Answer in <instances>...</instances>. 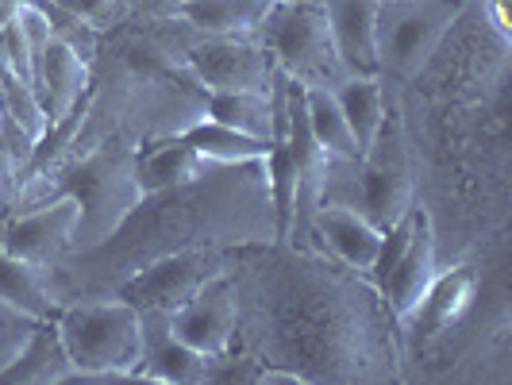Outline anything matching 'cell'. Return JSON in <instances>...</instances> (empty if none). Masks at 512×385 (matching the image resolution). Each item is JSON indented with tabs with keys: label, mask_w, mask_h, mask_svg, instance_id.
<instances>
[{
	"label": "cell",
	"mask_w": 512,
	"mask_h": 385,
	"mask_svg": "<svg viewBox=\"0 0 512 385\" xmlns=\"http://www.w3.org/2000/svg\"><path fill=\"white\" fill-rule=\"evenodd\" d=\"M235 347L305 382H405L401 324L366 274L301 243L231 255Z\"/></svg>",
	"instance_id": "obj_1"
},
{
	"label": "cell",
	"mask_w": 512,
	"mask_h": 385,
	"mask_svg": "<svg viewBox=\"0 0 512 385\" xmlns=\"http://www.w3.org/2000/svg\"><path fill=\"white\" fill-rule=\"evenodd\" d=\"M278 243L266 158L205 162L193 178L151 189L101 247L51 266L58 305L112 293L131 274L181 251H243Z\"/></svg>",
	"instance_id": "obj_2"
},
{
	"label": "cell",
	"mask_w": 512,
	"mask_h": 385,
	"mask_svg": "<svg viewBox=\"0 0 512 385\" xmlns=\"http://www.w3.org/2000/svg\"><path fill=\"white\" fill-rule=\"evenodd\" d=\"M54 193H70L81 205V220L74 231V251H93L101 247L112 231L128 220V212L143 197V181H139V151L120 147V143H101L93 151L70 154L66 162H58L51 174L27 181L12 193L8 208L35 205Z\"/></svg>",
	"instance_id": "obj_3"
},
{
	"label": "cell",
	"mask_w": 512,
	"mask_h": 385,
	"mask_svg": "<svg viewBox=\"0 0 512 385\" xmlns=\"http://www.w3.org/2000/svg\"><path fill=\"white\" fill-rule=\"evenodd\" d=\"M54 328L74 362L70 382H135L143 320L124 297L101 293L66 301L54 316Z\"/></svg>",
	"instance_id": "obj_4"
},
{
	"label": "cell",
	"mask_w": 512,
	"mask_h": 385,
	"mask_svg": "<svg viewBox=\"0 0 512 385\" xmlns=\"http://www.w3.org/2000/svg\"><path fill=\"white\" fill-rule=\"evenodd\" d=\"M466 0H378L374 58L389 89H405L432 62Z\"/></svg>",
	"instance_id": "obj_5"
},
{
	"label": "cell",
	"mask_w": 512,
	"mask_h": 385,
	"mask_svg": "<svg viewBox=\"0 0 512 385\" xmlns=\"http://www.w3.org/2000/svg\"><path fill=\"white\" fill-rule=\"evenodd\" d=\"M251 39L297 85H339L347 77V66L339 62L328 16L320 4L274 0Z\"/></svg>",
	"instance_id": "obj_6"
},
{
	"label": "cell",
	"mask_w": 512,
	"mask_h": 385,
	"mask_svg": "<svg viewBox=\"0 0 512 385\" xmlns=\"http://www.w3.org/2000/svg\"><path fill=\"white\" fill-rule=\"evenodd\" d=\"M181 24V20H178ZM181 70L205 93H266L278 77V62L255 39L239 35H197L181 24Z\"/></svg>",
	"instance_id": "obj_7"
},
{
	"label": "cell",
	"mask_w": 512,
	"mask_h": 385,
	"mask_svg": "<svg viewBox=\"0 0 512 385\" xmlns=\"http://www.w3.org/2000/svg\"><path fill=\"white\" fill-rule=\"evenodd\" d=\"M231 255L235 251H181V255L158 258L151 266H143L139 274H131L128 282H120L112 293L124 297L139 312H174L185 301H193L212 278L228 274Z\"/></svg>",
	"instance_id": "obj_8"
},
{
	"label": "cell",
	"mask_w": 512,
	"mask_h": 385,
	"mask_svg": "<svg viewBox=\"0 0 512 385\" xmlns=\"http://www.w3.org/2000/svg\"><path fill=\"white\" fill-rule=\"evenodd\" d=\"M77 220H81V205L70 193H54L35 205L12 208L0 220V251L24 258L31 266H58L74 251Z\"/></svg>",
	"instance_id": "obj_9"
},
{
	"label": "cell",
	"mask_w": 512,
	"mask_h": 385,
	"mask_svg": "<svg viewBox=\"0 0 512 385\" xmlns=\"http://www.w3.org/2000/svg\"><path fill=\"white\" fill-rule=\"evenodd\" d=\"M478 289H482V270L474 262H455V266L447 262L432 282V289H428V297L412 308V316L401 320L405 359H409L412 347H436V343H447L459 332L474 312Z\"/></svg>",
	"instance_id": "obj_10"
},
{
	"label": "cell",
	"mask_w": 512,
	"mask_h": 385,
	"mask_svg": "<svg viewBox=\"0 0 512 385\" xmlns=\"http://www.w3.org/2000/svg\"><path fill=\"white\" fill-rule=\"evenodd\" d=\"M443 270V255H439V231L436 216L424 208V201L412 205V235L405 255L397 258V266L389 270V278L382 282V297L389 312L397 316V324L412 316V308L428 297L432 282Z\"/></svg>",
	"instance_id": "obj_11"
},
{
	"label": "cell",
	"mask_w": 512,
	"mask_h": 385,
	"mask_svg": "<svg viewBox=\"0 0 512 385\" xmlns=\"http://www.w3.org/2000/svg\"><path fill=\"white\" fill-rule=\"evenodd\" d=\"M170 328L197 355H224L235 347V289L231 274H220L181 308L170 312Z\"/></svg>",
	"instance_id": "obj_12"
},
{
	"label": "cell",
	"mask_w": 512,
	"mask_h": 385,
	"mask_svg": "<svg viewBox=\"0 0 512 385\" xmlns=\"http://www.w3.org/2000/svg\"><path fill=\"white\" fill-rule=\"evenodd\" d=\"M143 320V347H139V366L135 382H162V385H205V355L185 347L174 328L170 312H139Z\"/></svg>",
	"instance_id": "obj_13"
},
{
	"label": "cell",
	"mask_w": 512,
	"mask_h": 385,
	"mask_svg": "<svg viewBox=\"0 0 512 385\" xmlns=\"http://www.w3.org/2000/svg\"><path fill=\"white\" fill-rule=\"evenodd\" d=\"M382 235L362 212L347 205H320L308 220V239L316 251H324L328 258L351 266L370 278V266L378 258V247H382Z\"/></svg>",
	"instance_id": "obj_14"
},
{
	"label": "cell",
	"mask_w": 512,
	"mask_h": 385,
	"mask_svg": "<svg viewBox=\"0 0 512 385\" xmlns=\"http://www.w3.org/2000/svg\"><path fill=\"white\" fill-rule=\"evenodd\" d=\"M89 85H93V62H85L74 47L58 43L54 39L47 51L39 54L35 62V89H39V101L47 108V120H70L77 108L89 97Z\"/></svg>",
	"instance_id": "obj_15"
},
{
	"label": "cell",
	"mask_w": 512,
	"mask_h": 385,
	"mask_svg": "<svg viewBox=\"0 0 512 385\" xmlns=\"http://www.w3.org/2000/svg\"><path fill=\"white\" fill-rule=\"evenodd\" d=\"M324 16L347 74H378V58H374L378 0H324Z\"/></svg>",
	"instance_id": "obj_16"
},
{
	"label": "cell",
	"mask_w": 512,
	"mask_h": 385,
	"mask_svg": "<svg viewBox=\"0 0 512 385\" xmlns=\"http://www.w3.org/2000/svg\"><path fill=\"white\" fill-rule=\"evenodd\" d=\"M274 0H181L166 16L193 27L197 35H239L251 39Z\"/></svg>",
	"instance_id": "obj_17"
},
{
	"label": "cell",
	"mask_w": 512,
	"mask_h": 385,
	"mask_svg": "<svg viewBox=\"0 0 512 385\" xmlns=\"http://www.w3.org/2000/svg\"><path fill=\"white\" fill-rule=\"evenodd\" d=\"M74 378V362L62 347L54 320H39L35 335L27 339L20 359L4 370L0 385H62Z\"/></svg>",
	"instance_id": "obj_18"
},
{
	"label": "cell",
	"mask_w": 512,
	"mask_h": 385,
	"mask_svg": "<svg viewBox=\"0 0 512 385\" xmlns=\"http://www.w3.org/2000/svg\"><path fill=\"white\" fill-rule=\"evenodd\" d=\"M335 101L343 108L351 135L359 143V158L366 154V147L374 143V135L382 131V120L389 112V89L378 74H347L339 85H332Z\"/></svg>",
	"instance_id": "obj_19"
},
{
	"label": "cell",
	"mask_w": 512,
	"mask_h": 385,
	"mask_svg": "<svg viewBox=\"0 0 512 385\" xmlns=\"http://www.w3.org/2000/svg\"><path fill=\"white\" fill-rule=\"evenodd\" d=\"M0 305L20 308L35 320H54L62 305L51 289V266H31L0 251Z\"/></svg>",
	"instance_id": "obj_20"
},
{
	"label": "cell",
	"mask_w": 512,
	"mask_h": 385,
	"mask_svg": "<svg viewBox=\"0 0 512 385\" xmlns=\"http://www.w3.org/2000/svg\"><path fill=\"white\" fill-rule=\"evenodd\" d=\"M301 101H305L308 131L324 151L343 154V158H359V143H355L351 124H347L343 108L335 101L332 85H301Z\"/></svg>",
	"instance_id": "obj_21"
},
{
	"label": "cell",
	"mask_w": 512,
	"mask_h": 385,
	"mask_svg": "<svg viewBox=\"0 0 512 385\" xmlns=\"http://www.w3.org/2000/svg\"><path fill=\"white\" fill-rule=\"evenodd\" d=\"M181 139L201 154L205 162H258V158H266L270 147H274V143L255 139V135H243V131L228 128V124H220L212 116L197 120Z\"/></svg>",
	"instance_id": "obj_22"
},
{
	"label": "cell",
	"mask_w": 512,
	"mask_h": 385,
	"mask_svg": "<svg viewBox=\"0 0 512 385\" xmlns=\"http://www.w3.org/2000/svg\"><path fill=\"white\" fill-rule=\"evenodd\" d=\"M205 166V158L193 151L185 139H162V143H147L139 151V181H143V193L151 189H166L174 181L193 178L197 170Z\"/></svg>",
	"instance_id": "obj_23"
},
{
	"label": "cell",
	"mask_w": 512,
	"mask_h": 385,
	"mask_svg": "<svg viewBox=\"0 0 512 385\" xmlns=\"http://www.w3.org/2000/svg\"><path fill=\"white\" fill-rule=\"evenodd\" d=\"M262 366H266V362L255 359L251 351L231 347L224 355L205 359V385H258Z\"/></svg>",
	"instance_id": "obj_24"
},
{
	"label": "cell",
	"mask_w": 512,
	"mask_h": 385,
	"mask_svg": "<svg viewBox=\"0 0 512 385\" xmlns=\"http://www.w3.org/2000/svg\"><path fill=\"white\" fill-rule=\"evenodd\" d=\"M51 4L74 12L77 20H85L89 27H97L101 35H108V31H116L120 24H128L135 0H51Z\"/></svg>",
	"instance_id": "obj_25"
},
{
	"label": "cell",
	"mask_w": 512,
	"mask_h": 385,
	"mask_svg": "<svg viewBox=\"0 0 512 385\" xmlns=\"http://www.w3.org/2000/svg\"><path fill=\"white\" fill-rule=\"evenodd\" d=\"M35 328H39L35 316H27V312L12 305H0V378H4V370L12 362L20 359V351L27 347V339L35 335Z\"/></svg>",
	"instance_id": "obj_26"
}]
</instances>
